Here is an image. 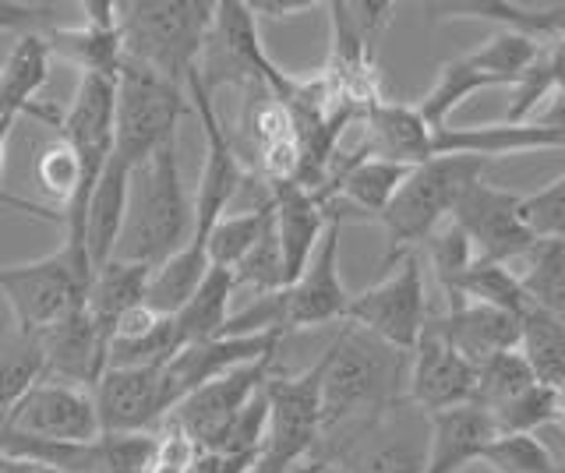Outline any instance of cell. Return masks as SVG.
<instances>
[{
    "label": "cell",
    "instance_id": "6da1fadb",
    "mask_svg": "<svg viewBox=\"0 0 565 473\" xmlns=\"http://www.w3.org/2000/svg\"><path fill=\"white\" fill-rule=\"evenodd\" d=\"M411 354L343 322L340 336L322 354V442L318 452L375 420L406 396ZM315 452V455H318Z\"/></svg>",
    "mask_w": 565,
    "mask_h": 473
},
{
    "label": "cell",
    "instance_id": "7a4b0ae2",
    "mask_svg": "<svg viewBox=\"0 0 565 473\" xmlns=\"http://www.w3.org/2000/svg\"><path fill=\"white\" fill-rule=\"evenodd\" d=\"M191 234H194L191 195L184 191L181 160H177V138H170V142L159 146L131 173L128 216H124V230L114 248V258L152 269L173 251H181L191 240Z\"/></svg>",
    "mask_w": 565,
    "mask_h": 473
},
{
    "label": "cell",
    "instance_id": "3957f363",
    "mask_svg": "<svg viewBox=\"0 0 565 473\" xmlns=\"http://www.w3.org/2000/svg\"><path fill=\"white\" fill-rule=\"evenodd\" d=\"M120 8V40L128 61L149 67L181 93L199 75L216 4L205 0H131Z\"/></svg>",
    "mask_w": 565,
    "mask_h": 473
},
{
    "label": "cell",
    "instance_id": "277c9868",
    "mask_svg": "<svg viewBox=\"0 0 565 473\" xmlns=\"http://www.w3.org/2000/svg\"><path fill=\"white\" fill-rule=\"evenodd\" d=\"M488 166L491 160L481 155H435L406 173L396 198L379 216L388 237L385 261H399L403 255L417 251V244L428 240L452 216L463 191L481 181Z\"/></svg>",
    "mask_w": 565,
    "mask_h": 473
},
{
    "label": "cell",
    "instance_id": "5b68a950",
    "mask_svg": "<svg viewBox=\"0 0 565 473\" xmlns=\"http://www.w3.org/2000/svg\"><path fill=\"white\" fill-rule=\"evenodd\" d=\"M191 114L188 93H181L167 78H159L149 67L124 61L117 75V110H114V160L131 173L149 155L177 138L181 120Z\"/></svg>",
    "mask_w": 565,
    "mask_h": 473
},
{
    "label": "cell",
    "instance_id": "8992f818",
    "mask_svg": "<svg viewBox=\"0 0 565 473\" xmlns=\"http://www.w3.org/2000/svg\"><path fill=\"white\" fill-rule=\"evenodd\" d=\"M199 78L209 93L216 85H247V89H262L287 103L297 89V78L282 75L269 61L258 36V19L244 0H220L216 14H212V32L202 50Z\"/></svg>",
    "mask_w": 565,
    "mask_h": 473
},
{
    "label": "cell",
    "instance_id": "52a82bcc",
    "mask_svg": "<svg viewBox=\"0 0 565 473\" xmlns=\"http://www.w3.org/2000/svg\"><path fill=\"white\" fill-rule=\"evenodd\" d=\"M269 424L255 473H290L311 460L322 442V357L300 375H273L265 381Z\"/></svg>",
    "mask_w": 565,
    "mask_h": 473
},
{
    "label": "cell",
    "instance_id": "ba28073f",
    "mask_svg": "<svg viewBox=\"0 0 565 473\" xmlns=\"http://www.w3.org/2000/svg\"><path fill=\"white\" fill-rule=\"evenodd\" d=\"M431 442V413L399 399L385 407L375 420L347 434L343 442L318 452L335 460L347 473H424Z\"/></svg>",
    "mask_w": 565,
    "mask_h": 473
},
{
    "label": "cell",
    "instance_id": "9c48e42d",
    "mask_svg": "<svg viewBox=\"0 0 565 473\" xmlns=\"http://www.w3.org/2000/svg\"><path fill=\"white\" fill-rule=\"evenodd\" d=\"M88 283H93V272L78 269L64 248L46 258L22 261V266H0V293L11 304L14 332L29 340L43 336L46 329L82 308Z\"/></svg>",
    "mask_w": 565,
    "mask_h": 473
},
{
    "label": "cell",
    "instance_id": "30bf717a",
    "mask_svg": "<svg viewBox=\"0 0 565 473\" xmlns=\"http://www.w3.org/2000/svg\"><path fill=\"white\" fill-rule=\"evenodd\" d=\"M340 226H343V216L329 213V226L322 234V244H318V251L308 261V269L300 272L290 287H282L276 293H262L265 304H269V319L282 336L294 329L347 322L350 293L340 276Z\"/></svg>",
    "mask_w": 565,
    "mask_h": 473
},
{
    "label": "cell",
    "instance_id": "8fae6325",
    "mask_svg": "<svg viewBox=\"0 0 565 473\" xmlns=\"http://www.w3.org/2000/svg\"><path fill=\"white\" fill-rule=\"evenodd\" d=\"M347 322L379 336L388 346L403 350V354H411L424 325H428V290H424L420 255H403L382 283L350 297Z\"/></svg>",
    "mask_w": 565,
    "mask_h": 473
},
{
    "label": "cell",
    "instance_id": "7c38bea8",
    "mask_svg": "<svg viewBox=\"0 0 565 473\" xmlns=\"http://www.w3.org/2000/svg\"><path fill=\"white\" fill-rule=\"evenodd\" d=\"M520 198L523 195H512V191L494 187L481 178L456 202L449 219L470 237L477 261L509 266V261H520L537 244V237L526 230L520 216Z\"/></svg>",
    "mask_w": 565,
    "mask_h": 473
},
{
    "label": "cell",
    "instance_id": "4fadbf2b",
    "mask_svg": "<svg viewBox=\"0 0 565 473\" xmlns=\"http://www.w3.org/2000/svg\"><path fill=\"white\" fill-rule=\"evenodd\" d=\"M273 375H276V354L252 361V364H241L234 372L199 385L191 396L177 402L167 420L181 424L194 442L209 449L230 424H234V417L247 407V402L265 389V381Z\"/></svg>",
    "mask_w": 565,
    "mask_h": 473
},
{
    "label": "cell",
    "instance_id": "5bb4252c",
    "mask_svg": "<svg viewBox=\"0 0 565 473\" xmlns=\"http://www.w3.org/2000/svg\"><path fill=\"white\" fill-rule=\"evenodd\" d=\"M4 431L46 438V442H93L103 434L93 389L50 378L32 385L29 396L14 407Z\"/></svg>",
    "mask_w": 565,
    "mask_h": 473
},
{
    "label": "cell",
    "instance_id": "9a60e30c",
    "mask_svg": "<svg viewBox=\"0 0 565 473\" xmlns=\"http://www.w3.org/2000/svg\"><path fill=\"white\" fill-rule=\"evenodd\" d=\"M282 343L279 332H258V336H216L205 343H194L177 350V354L159 367V381H163V402L167 417L184 396H191L199 385L234 372L241 364H252L276 354Z\"/></svg>",
    "mask_w": 565,
    "mask_h": 473
},
{
    "label": "cell",
    "instance_id": "2e32d148",
    "mask_svg": "<svg viewBox=\"0 0 565 473\" xmlns=\"http://www.w3.org/2000/svg\"><path fill=\"white\" fill-rule=\"evenodd\" d=\"M406 399L424 413L470 407L477 399V367L424 325L406 367Z\"/></svg>",
    "mask_w": 565,
    "mask_h": 473
},
{
    "label": "cell",
    "instance_id": "e0dca14e",
    "mask_svg": "<svg viewBox=\"0 0 565 473\" xmlns=\"http://www.w3.org/2000/svg\"><path fill=\"white\" fill-rule=\"evenodd\" d=\"M103 434L156 431L167 420L159 367H106L93 385Z\"/></svg>",
    "mask_w": 565,
    "mask_h": 473
},
{
    "label": "cell",
    "instance_id": "ac0fdd59",
    "mask_svg": "<svg viewBox=\"0 0 565 473\" xmlns=\"http://www.w3.org/2000/svg\"><path fill=\"white\" fill-rule=\"evenodd\" d=\"M85 11V25L61 29L53 25L46 32L50 54L78 67V75H96L106 82H117L124 61V40H120V8L117 0H85L78 4Z\"/></svg>",
    "mask_w": 565,
    "mask_h": 473
},
{
    "label": "cell",
    "instance_id": "d6986e66",
    "mask_svg": "<svg viewBox=\"0 0 565 473\" xmlns=\"http://www.w3.org/2000/svg\"><path fill=\"white\" fill-rule=\"evenodd\" d=\"M35 343H40L43 354V378L50 381L93 389L99 375L106 372V350H110V343L103 340V332L88 319L85 304L71 311L53 329H46L43 336H35Z\"/></svg>",
    "mask_w": 565,
    "mask_h": 473
},
{
    "label": "cell",
    "instance_id": "ffe728a7",
    "mask_svg": "<svg viewBox=\"0 0 565 473\" xmlns=\"http://www.w3.org/2000/svg\"><path fill=\"white\" fill-rule=\"evenodd\" d=\"M269 202H273V226L282 255V279L290 287L308 269L311 255L322 244V234L329 226V208L300 184L269 187Z\"/></svg>",
    "mask_w": 565,
    "mask_h": 473
},
{
    "label": "cell",
    "instance_id": "44dd1931",
    "mask_svg": "<svg viewBox=\"0 0 565 473\" xmlns=\"http://www.w3.org/2000/svg\"><path fill=\"white\" fill-rule=\"evenodd\" d=\"M361 117L364 138L358 149L364 152V160H385L399 166H420L431 160V128L411 103L375 99Z\"/></svg>",
    "mask_w": 565,
    "mask_h": 473
},
{
    "label": "cell",
    "instance_id": "7402d4cb",
    "mask_svg": "<svg viewBox=\"0 0 565 473\" xmlns=\"http://www.w3.org/2000/svg\"><path fill=\"white\" fill-rule=\"evenodd\" d=\"M428 329L446 340L473 367L520 346V319L484 304H456L446 314H428Z\"/></svg>",
    "mask_w": 565,
    "mask_h": 473
},
{
    "label": "cell",
    "instance_id": "603a6c76",
    "mask_svg": "<svg viewBox=\"0 0 565 473\" xmlns=\"http://www.w3.org/2000/svg\"><path fill=\"white\" fill-rule=\"evenodd\" d=\"M534 149H565V135L541 128L534 120L526 125H481V128H438L431 131V160L435 155H481V160H499V155L534 152Z\"/></svg>",
    "mask_w": 565,
    "mask_h": 473
},
{
    "label": "cell",
    "instance_id": "cb8c5ba5",
    "mask_svg": "<svg viewBox=\"0 0 565 473\" xmlns=\"http://www.w3.org/2000/svg\"><path fill=\"white\" fill-rule=\"evenodd\" d=\"M50 64H53V54H50V43H46V32H35V36H22L11 54L0 64V117H40V120H50L53 128L61 125V117L53 114L50 107L43 110L35 96L40 89L50 82Z\"/></svg>",
    "mask_w": 565,
    "mask_h": 473
},
{
    "label": "cell",
    "instance_id": "d4e9b609",
    "mask_svg": "<svg viewBox=\"0 0 565 473\" xmlns=\"http://www.w3.org/2000/svg\"><path fill=\"white\" fill-rule=\"evenodd\" d=\"M494 434H499L494 431V420L477 402L431 413V442H428V466H424V473H459L470 463H481V455Z\"/></svg>",
    "mask_w": 565,
    "mask_h": 473
},
{
    "label": "cell",
    "instance_id": "484cf974",
    "mask_svg": "<svg viewBox=\"0 0 565 473\" xmlns=\"http://www.w3.org/2000/svg\"><path fill=\"white\" fill-rule=\"evenodd\" d=\"M128 184H131V170L110 155L85 213V251L88 261H93V272L114 258V248L124 230V216H128Z\"/></svg>",
    "mask_w": 565,
    "mask_h": 473
},
{
    "label": "cell",
    "instance_id": "4316f807",
    "mask_svg": "<svg viewBox=\"0 0 565 473\" xmlns=\"http://www.w3.org/2000/svg\"><path fill=\"white\" fill-rule=\"evenodd\" d=\"M149 272H152L149 266H135V261H117V258L93 272V283L85 290V311L93 325L103 332L106 343L114 340L124 314L141 304Z\"/></svg>",
    "mask_w": 565,
    "mask_h": 473
},
{
    "label": "cell",
    "instance_id": "83f0119b",
    "mask_svg": "<svg viewBox=\"0 0 565 473\" xmlns=\"http://www.w3.org/2000/svg\"><path fill=\"white\" fill-rule=\"evenodd\" d=\"M209 269H212V261L205 255V244L188 240L181 251H173L170 258L159 261V266H152L141 304L152 314H159V319H173V314L194 297V290L202 287Z\"/></svg>",
    "mask_w": 565,
    "mask_h": 473
},
{
    "label": "cell",
    "instance_id": "f1b7e54d",
    "mask_svg": "<svg viewBox=\"0 0 565 473\" xmlns=\"http://www.w3.org/2000/svg\"><path fill=\"white\" fill-rule=\"evenodd\" d=\"M234 276L226 269H209V276L202 279V287L194 290L191 301L173 314V340L177 350L205 343L223 336V329L230 322V301H234Z\"/></svg>",
    "mask_w": 565,
    "mask_h": 473
},
{
    "label": "cell",
    "instance_id": "f546056e",
    "mask_svg": "<svg viewBox=\"0 0 565 473\" xmlns=\"http://www.w3.org/2000/svg\"><path fill=\"white\" fill-rule=\"evenodd\" d=\"M520 357L547 389L565 393V319L541 308L520 314Z\"/></svg>",
    "mask_w": 565,
    "mask_h": 473
},
{
    "label": "cell",
    "instance_id": "4dcf8cb0",
    "mask_svg": "<svg viewBox=\"0 0 565 473\" xmlns=\"http://www.w3.org/2000/svg\"><path fill=\"white\" fill-rule=\"evenodd\" d=\"M438 19H477V22H502V29L523 32L537 43H552L565 32V4L552 8H523L505 0H467V4H435Z\"/></svg>",
    "mask_w": 565,
    "mask_h": 473
},
{
    "label": "cell",
    "instance_id": "1f68e13d",
    "mask_svg": "<svg viewBox=\"0 0 565 473\" xmlns=\"http://www.w3.org/2000/svg\"><path fill=\"white\" fill-rule=\"evenodd\" d=\"M414 166H399V163H385V160H361L353 163L335 187L329 191L326 198V208L335 205V202H347L350 208H358L364 216H382L388 202L396 198L399 184L406 181V173Z\"/></svg>",
    "mask_w": 565,
    "mask_h": 473
},
{
    "label": "cell",
    "instance_id": "d6a6232c",
    "mask_svg": "<svg viewBox=\"0 0 565 473\" xmlns=\"http://www.w3.org/2000/svg\"><path fill=\"white\" fill-rule=\"evenodd\" d=\"M446 301H449V308H456V304L499 308L505 314H516V319L530 308L516 272L509 266H494V261H473V266L446 290Z\"/></svg>",
    "mask_w": 565,
    "mask_h": 473
},
{
    "label": "cell",
    "instance_id": "836d02e7",
    "mask_svg": "<svg viewBox=\"0 0 565 473\" xmlns=\"http://www.w3.org/2000/svg\"><path fill=\"white\" fill-rule=\"evenodd\" d=\"M516 279L530 308L565 319V240H537L520 258Z\"/></svg>",
    "mask_w": 565,
    "mask_h": 473
},
{
    "label": "cell",
    "instance_id": "e575fe53",
    "mask_svg": "<svg viewBox=\"0 0 565 473\" xmlns=\"http://www.w3.org/2000/svg\"><path fill=\"white\" fill-rule=\"evenodd\" d=\"M269 226H273V202L269 198L255 208H244V213H226L205 237V255L212 261V269L234 272Z\"/></svg>",
    "mask_w": 565,
    "mask_h": 473
},
{
    "label": "cell",
    "instance_id": "d590c367",
    "mask_svg": "<svg viewBox=\"0 0 565 473\" xmlns=\"http://www.w3.org/2000/svg\"><path fill=\"white\" fill-rule=\"evenodd\" d=\"M481 89H499V82H494L491 75H484V72H477L467 57L446 61L438 67V78L428 89V96L417 103V114L424 117V125H428L431 131L449 128L452 110L463 99H470L473 93H481Z\"/></svg>",
    "mask_w": 565,
    "mask_h": 473
},
{
    "label": "cell",
    "instance_id": "8d00e7d4",
    "mask_svg": "<svg viewBox=\"0 0 565 473\" xmlns=\"http://www.w3.org/2000/svg\"><path fill=\"white\" fill-rule=\"evenodd\" d=\"M43 378V354L40 343L8 332L0 336V431L8 428L14 407L29 396V389Z\"/></svg>",
    "mask_w": 565,
    "mask_h": 473
},
{
    "label": "cell",
    "instance_id": "74e56055",
    "mask_svg": "<svg viewBox=\"0 0 565 473\" xmlns=\"http://www.w3.org/2000/svg\"><path fill=\"white\" fill-rule=\"evenodd\" d=\"M565 410V393L547 389V385L534 381L520 396H512L502 402L499 410H491L488 417L494 420L499 434H537L541 428H552L562 420Z\"/></svg>",
    "mask_w": 565,
    "mask_h": 473
},
{
    "label": "cell",
    "instance_id": "f35d334b",
    "mask_svg": "<svg viewBox=\"0 0 565 473\" xmlns=\"http://www.w3.org/2000/svg\"><path fill=\"white\" fill-rule=\"evenodd\" d=\"M541 46L544 43L523 36V32L499 29L484 46H477L473 54H467V61L477 67V72L491 75L499 85H516L526 67L537 61Z\"/></svg>",
    "mask_w": 565,
    "mask_h": 473
},
{
    "label": "cell",
    "instance_id": "ab89813d",
    "mask_svg": "<svg viewBox=\"0 0 565 473\" xmlns=\"http://www.w3.org/2000/svg\"><path fill=\"white\" fill-rule=\"evenodd\" d=\"M481 463L494 473H558L562 463L552 445L537 434H494Z\"/></svg>",
    "mask_w": 565,
    "mask_h": 473
},
{
    "label": "cell",
    "instance_id": "60d3db41",
    "mask_svg": "<svg viewBox=\"0 0 565 473\" xmlns=\"http://www.w3.org/2000/svg\"><path fill=\"white\" fill-rule=\"evenodd\" d=\"M534 381L537 378L530 375L520 350H505V354H494L484 364H477V399L473 402L491 413V410H499L502 402H509L512 396L530 389Z\"/></svg>",
    "mask_w": 565,
    "mask_h": 473
},
{
    "label": "cell",
    "instance_id": "b9f144b4",
    "mask_svg": "<svg viewBox=\"0 0 565 473\" xmlns=\"http://www.w3.org/2000/svg\"><path fill=\"white\" fill-rule=\"evenodd\" d=\"M35 184H40L46 198L61 205V216H64L67 202L75 198V191H78V155L64 138H53V142L43 146L40 155H35Z\"/></svg>",
    "mask_w": 565,
    "mask_h": 473
},
{
    "label": "cell",
    "instance_id": "7bdbcfd3",
    "mask_svg": "<svg viewBox=\"0 0 565 473\" xmlns=\"http://www.w3.org/2000/svg\"><path fill=\"white\" fill-rule=\"evenodd\" d=\"M424 248H428V261L438 276V287L446 293L459 276H463L470 266H473V248H470V237L459 230L452 219H446L438 226V230L424 240Z\"/></svg>",
    "mask_w": 565,
    "mask_h": 473
},
{
    "label": "cell",
    "instance_id": "ee69618b",
    "mask_svg": "<svg viewBox=\"0 0 565 473\" xmlns=\"http://www.w3.org/2000/svg\"><path fill=\"white\" fill-rule=\"evenodd\" d=\"M520 216L537 240H565V173L520 198Z\"/></svg>",
    "mask_w": 565,
    "mask_h": 473
},
{
    "label": "cell",
    "instance_id": "f6af8a7d",
    "mask_svg": "<svg viewBox=\"0 0 565 473\" xmlns=\"http://www.w3.org/2000/svg\"><path fill=\"white\" fill-rule=\"evenodd\" d=\"M199 452L202 445L194 442L181 424L163 420V424L156 428V442H152L146 473H191L194 463H199Z\"/></svg>",
    "mask_w": 565,
    "mask_h": 473
},
{
    "label": "cell",
    "instance_id": "bcb514c9",
    "mask_svg": "<svg viewBox=\"0 0 565 473\" xmlns=\"http://www.w3.org/2000/svg\"><path fill=\"white\" fill-rule=\"evenodd\" d=\"M53 4H25V0H0V32H22V36H35V32H50L53 25Z\"/></svg>",
    "mask_w": 565,
    "mask_h": 473
},
{
    "label": "cell",
    "instance_id": "7dc6e473",
    "mask_svg": "<svg viewBox=\"0 0 565 473\" xmlns=\"http://www.w3.org/2000/svg\"><path fill=\"white\" fill-rule=\"evenodd\" d=\"M258 455L252 452H220V449H202L199 463L191 473H255Z\"/></svg>",
    "mask_w": 565,
    "mask_h": 473
},
{
    "label": "cell",
    "instance_id": "c3c4849f",
    "mask_svg": "<svg viewBox=\"0 0 565 473\" xmlns=\"http://www.w3.org/2000/svg\"><path fill=\"white\" fill-rule=\"evenodd\" d=\"M14 125H18V117H0V173H4V155H8V142H11V135H14ZM0 202L14 205V208H25V213H35V216H46L53 223H64L61 213H43L40 205H32L25 198H11V195H4V191H0Z\"/></svg>",
    "mask_w": 565,
    "mask_h": 473
},
{
    "label": "cell",
    "instance_id": "681fc988",
    "mask_svg": "<svg viewBox=\"0 0 565 473\" xmlns=\"http://www.w3.org/2000/svg\"><path fill=\"white\" fill-rule=\"evenodd\" d=\"M255 19H294L300 11H311V8H322L318 0H247Z\"/></svg>",
    "mask_w": 565,
    "mask_h": 473
},
{
    "label": "cell",
    "instance_id": "f907efd6",
    "mask_svg": "<svg viewBox=\"0 0 565 473\" xmlns=\"http://www.w3.org/2000/svg\"><path fill=\"white\" fill-rule=\"evenodd\" d=\"M530 120H534V125H541V128H552V131H562V135H565V89L552 96V103H547V110L534 114Z\"/></svg>",
    "mask_w": 565,
    "mask_h": 473
},
{
    "label": "cell",
    "instance_id": "816d5d0a",
    "mask_svg": "<svg viewBox=\"0 0 565 473\" xmlns=\"http://www.w3.org/2000/svg\"><path fill=\"white\" fill-rule=\"evenodd\" d=\"M0 473H57L43 463H32V460H22V455H8L0 452Z\"/></svg>",
    "mask_w": 565,
    "mask_h": 473
},
{
    "label": "cell",
    "instance_id": "f5cc1de1",
    "mask_svg": "<svg viewBox=\"0 0 565 473\" xmlns=\"http://www.w3.org/2000/svg\"><path fill=\"white\" fill-rule=\"evenodd\" d=\"M290 473H347V470L335 463V460H326V455H311V460L297 463Z\"/></svg>",
    "mask_w": 565,
    "mask_h": 473
},
{
    "label": "cell",
    "instance_id": "db71d44e",
    "mask_svg": "<svg viewBox=\"0 0 565 473\" xmlns=\"http://www.w3.org/2000/svg\"><path fill=\"white\" fill-rule=\"evenodd\" d=\"M558 473H565V466H562V470H558Z\"/></svg>",
    "mask_w": 565,
    "mask_h": 473
}]
</instances>
